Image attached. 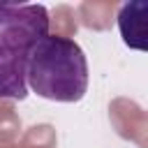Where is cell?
<instances>
[{"mask_svg":"<svg viewBox=\"0 0 148 148\" xmlns=\"http://www.w3.org/2000/svg\"><path fill=\"white\" fill-rule=\"evenodd\" d=\"M25 83L44 99L79 102L88 90V60L83 49L60 35L42 37L30 51Z\"/></svg>","mask_w":148,"mask_h":148,"instance_id":"1","label":"cell"},{"mask_svg":"<svg viewBox=\"0 0 148 148\" xmlns=\"http://www.w3.org/2000/svg\"><path fill=\"white\" fill-rule=\"evenodd\" d=\"M148 16V2L143 0H134V2H125L120 9H118V28H120V35H123V42L130 46V49H139V51H146L148 44H146V18Z\"/></svg>","mask_w":148,"mask_h":148,"instance_id":"3","label":"cell"},{"mask_svg":"<svg viewBox=\"0 0 148 148\" xmlns=\"http://www.w3.org/2000/svg\"><path fill=\"white\" fill-rule=\"evenodd\" d=\"M44 5H0V99L28 97L25 67L35 44L49 35Z\"/></svg>","mask_w":148,"mask_h":148,"instance_id":"2","label":"cell"}]
</instances>
